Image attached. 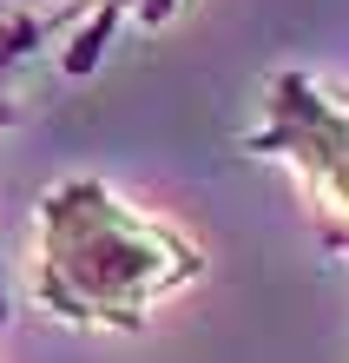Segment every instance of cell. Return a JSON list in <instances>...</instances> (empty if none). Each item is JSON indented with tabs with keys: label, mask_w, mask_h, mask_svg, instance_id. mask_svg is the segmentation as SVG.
Masks as SVG:
<instances>
[{
	"label": "cell",
	"mask_w": 349,
	"mask_h": 363,
	"mask_svg": "<svg viewBox=\"0 0 349 363\" xmlns=\"http://www.w3.org/2000/svg\"><path fill=\"white\" fill-rule=\"evenodd\" d=\"M205 251L178 225L145 218L105 179H53L33 205L27 297L67 330H145L151 311L198 284Z\"/></svg>",
	"instance_id": "1"
},
{
	"label": "cell",
	"mask_w": 349,
	"mask_h": 363,
	"mask_svg": "<svg viewBox=\"0 0 349 363\" xmlns=\"http://www.w3.org/2000/svg\"><path fill=\"white\" fill-rule=\"evenodd\" d=\"M251 159H270L297 179L316 238L349 264V93L323 86L316 73L283 67L257 93V119L244 133Z\"/></svg>",
	"instance_id": "2"
},
{
	"label": "cell",
	"mask_w": 349,
	"mask_h": 363,
	"mask_svg": "<svg viewBox=\"0 0 349 363\" xmlns=\"http://www.w3.org/2000/svg\"><path fill=\"white\" fill-rule=\"evenodd\" d=\"M53 40H67V27H47V20H0V139L13 133L20 99H27V73L47 60Z\"/></svg>",
	"instance_id": "4"
},
{
	"label": "cell",
	"mask_w": 349,
	"mask_h": 363,
	"mask_svg": "<svg viewBox=\"0 0 349 363\" xmlns=\"http://www.w3.org/2000/svg\"><path fill=\"white\" fill-rule=\"evenodd\" d=\"M178 13H185V0H93V13H86L79 27L67 33V47H59V67H67L73 79H86L125 27L159 33V27H171Z\"/></svg>",
	"instance_id": "3"
},
{
	"label": "cell",
	"mask_w": 349,
	"mask_h": 363,
	"mask_svg": "<svg viewBox=\"0 0 349 363\" xmlns=\"http://www.w3.org/2000/svg\"><path fill=\"white\" fill-rule=\"evenodd\" d=\"M0 324H7V297H0Z\"/></svg>",
	"instance_id": "5"
}]
</instances>
